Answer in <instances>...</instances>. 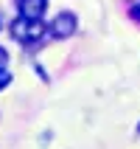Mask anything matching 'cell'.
Returning <instances> with one entry per match:
<instances>
[{
    "label": "cell",
    "mask_w": 140,
    "mask_h": 149,
    "mask_svg": "<svg viewBox=\"0 0 140 149\" xmlns=\"http://www.w3.org/2000/svg\"><path fill=\"white\" fill-rule=\"evenodd\" d=\"M11 34H14V40L23 42V45H37V42L48 34V28H45L42 20H25V17H17L14 23H11Z\"/></svg>",
    "instance_id": "cell-1"
},
{
    "label": "cell",
    "mask_w": 140,
    "mask_h": 149,
    "mask_svg": "<svg viewBox=\"0 0 140 149\" xmlns=\"http://www.w3.org/2000/svg\"><path fill=\"white\" fill-rule=\"evenodd\" d=\"M76 25H79V20H76L73 11H62V14H56L53 20H50V37L67 40V37L76 31Z\"/></svg>",
    "instance_id": "cell-2"
},
{
    "label": "cell",
    "mask_w": 140,
    "mask_h": 149,
    "mask_svg": "<svg viewBox=\"0 0 140 149\" xmlns=\"http://www.w3.org/2000/svg\"><path fill=\"white\" fill-rule=\"evenodd\" d=\"M17 8H20V17L25 20H42L48 0H17Z\"/></svg>",
    "instance_id": "cell-3"
},
{
    "label": "cell",
    "mask_w": 140,
    "mask_h": 149,
    "mask_svg": "<svg viewBox=\"0 0 140 149\" xmlns=\"http://www.w3.org/2000/svg\"><path fill=\"white\" fill-rule=\"evenodd\" d=\"M8 84H11V73L3 68V70H0V90H3V87H8Z\"/></svg>",
    "instance_id": "cell-4"
},
{
    "label": "cell",
    "mask_w": 140,
    "mask_h": 149,
    "mask_svg": "<svg viewBox=\"0 0 140 149\" xmlns=\"http://www.w3.org/2000/svg\"><path fill=\"white\" fill-rule=\"evenodd\" d=\"M6 62H8V51L3 48V45H0V70L6 68Z\"/></svg>",
    "instance_id": "cell-5"
},
{
    "label": "cell",
    "mask_w": 140,
    "mask_h": 149,
    "mask_svg": "<svg viewBox=\"0 0 140 149\" xmlns=\"http://www.w3.org/2000/svg\"><path fill=\"white\" fill-rule=\"evenodd\" d=\"M132 17H134V20L140 23V6H134V8H132Z\"/></svg>",
    "instance_id": "cell-6"
},
{
    "label": "cell",
    "mask_w": 140,
    "mask_h": 149,
    "mask_svg": "<svg viewBox=\"0 0 140 149\" xmlns=\"http://www.w3.org/2000/svg\"><path fill=\"white\" fill-rule=\"evenodd\" d=\"M137 135H140V124H137Z\"/></svg>",
    "instance_id": "cell-7"
}]
</instances>
